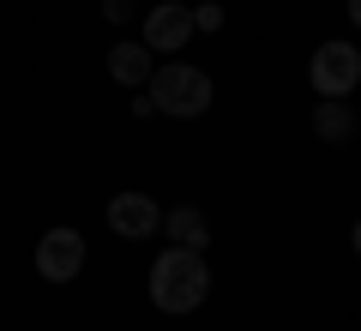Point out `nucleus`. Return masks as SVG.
<instances>
[{"instance_id":"obj_5","label":"nucleus","mask_w":361,"mask_h":331,"mask_svg":"<svg viewBox=\"0 0 361 331\" xmlns=\"http://www.w3.org/2000/svg\"><path fill=\"white\" fill-rule=\"evenodd\" d=\"M187 37H193V6L187 0H157L151 13H145V49L151 54L187 49Z\"/></svg>"},{"instance_id":"obj_4","label":"nucleus","mask_w":361,"mask_h":331,"mask_svg":"<svg viewBox=\"0 0 361 331\" xmlns=\"http://www.w3.org/2000/svg\"><path fill=\"white\" fill-rule=\"evenodd\" d=\"M85 271V235L78 229H49L37 241V277L42 283H73Z\"/></svg>"},{"instance_id":"obj_2","label":"nucleus","mask_w":361,"mask_h":331,"mask_svg":"<svg viewBox=\"0 0 361 331\" xmlns=\"http://www.w3.org/2000/svg\"><path fill=\"white\" fill-rule=\"evenodd\" d=\"M151 102L163 115H175V121H199L211 109V73L205 66H187V61L157 66L151 73Z\"/></svg>"},{"instance_id":"obj_10","label":"nucleus","mask_w":361,"mask_h":331,"mask_svg":"<svg viewBox=\"0 0 361 331\" xmlns=\"http://www.w3.org/2000/svg\"><path fill=\"white\" fill-rule=\"evenodd\" d=\"M193 30H223V6L217 0H193Z\"/></svg>"},{"instance_id":"obj_12","label":"nucleus","mask_w":361,"mask_h":331,"mask_svg":"<svg viewBox=\"0 0 361 331\" xmlns=\"http://www.w3.org/2000/svg\"><path fill=\"white\" fill-rule=\"evenodd\" d=\"M349 25H355V30H361V0H349Z\"/></svg>"},{"instance_id":"obj_3","label":"nucleus","mask_w":361,"mask_h":331,"mask_svg":"<svg viewBox=\"0 0 361 331\" xmlns=\"http://www.w3.org/2000/svg\"><path fill=\"white\" fill-rule=\"evenodd\" d=\"M307 85H313V97H355V85H361V49H349L343 37L319 42L313 61H307Z\"/></svg>"},{"instance_id":"obj_13","label":"nucleus","mask_w":361,"mask_h":331,"mask_svg":"<svg viewBox=\"0 0 361 331\" xmlns=\"http://www.w3.org/2000/svg\"><path fill=\"white\" fill-rule=\"evenodd\" d=\"M349 247H355V253H361V217H355V229H349Z\"/></svg>"},{"instance_id":"obj_9","label":"nucleus","mask_w":361,"mask_h":331,"mask_svg":"<svg viewBox=\"0 0 361 331\" xmlns=\"http://www.w3.org/2000/svg\"><path fill=\"white\" fill-rule=\"evenodd\" d=\"M151 73H157V54L145 49V42H115V49H109V78H115V85L139 90V85H151Z\"/></svg>"},{"instance_id":"obj_11","label":"nucleus","mask_w":361,"mask_h":331,"mask_svg":"<svg viewBox=\"0 0 361 331\" xmlns=\"http://www.w3.org/2000/svg\"><path fill=\"white\" fill-rule=\"evenodd\" d=\"M103 18H115V25H127V18H133V0H103Z\"/></svg>"},{"instance_id":"obj_7","label":"nucleus","mask_w":361,"mask_h":331,"mask_svg":"<svg viewBox=\"0 0 361 331\" xmlns=\"http://www.w3.org/2000/svg\"><path fill=\"white\" fill-rule=\"evenodd\" d=\"M313 133H319L325 145H349L361 133V115L349 109V97H319L313 102Z\"/></svg>"},{"instance_id":"obj_6","label":"nucleus","mask_w":361,"mask_h":331,"mask_svg":"<svg viewBox=\"0 0 361 331\" xmlns=\"http://www.w3.org/2000/svg\"><path fill=\"white\" fill-rule=\"evenodd\" d=\"M109 229H115L121 241H151V235L163 229V211H157L151 193H115V199H109Z\"/></svg>"},{"instance_id":"obj_1","label":"nucleus","mask_w":361,"mask_h":331,"mask_svg":"<svg viewBox=\"0 0 361 331\" xmlns=\"http://www.w3.org/2000/svg\"><path fill=\"white\" fill-rule=\"evenodd\" d=\"M211 295V265L205 253H193V247H163L151 265V307L157 313H193V307H205Z\"/></svg>"},{"instance_id":"obj_8","label":"nucleus","mask_w":361,"mask_h":331,"mask_svg":"<svg viewBox=\"0 0 361 331\" xmlns=\"http://www.w3.org/2000/svg\"><path fill=\"white\" fill-rule=\"evenodd\" d=\"M163 235H169V247H193V253H205V247H211V217L199 211V205H175V211H163Z\"/></svg>"}]
</instances>
